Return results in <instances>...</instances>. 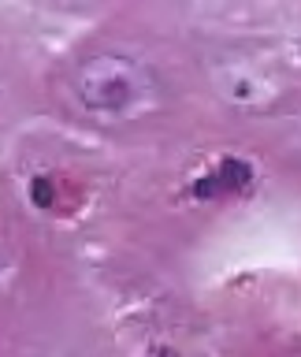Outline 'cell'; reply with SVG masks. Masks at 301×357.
<instances>
[{"label":"cell","instance_id":"cell-1","mask_svg":"<svg viewBox=\"0 0 301 357\" xmlns=\"http://www.w3.org/2000/svg\"><path fill=\"white\" fill-rule=\"evenodd\" d=\"M75 97L97 116H123L156 93V78L141 60L123 52H89L71 75Z\"/></svg>","mask_w":301,"mask_h":357},{"label":"cell","instance_id":"cell-2","mask_svg":"<svg viewBox=\"0 0 301 357\" xmlns=\"http://www.w3.org/2000/svg\"><path fill=\"white\" fill-rule=\"evenodd\" d=\"M249 186V167H245L242 160H223V167L216 175L201 178L194 194L197 197H208V194H223V190H245Z\"/></svg>","mask_w":301,"mask_h":357},{"label":"cell","instance_id":"cell-3","mask_svg":"<svg viewBox=\"0 0 301 357\" xmlns=\"http://www.w3.org/2000/svg\"><path fill=\"white\" fill-rule=\"evenodd\" d=\"M33 194H38L41 205H49V186H45V178H38V183H33Z\"/></svg>","mask_w":301,"mask_h":357}]
</instances>
